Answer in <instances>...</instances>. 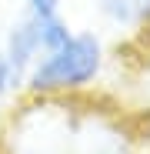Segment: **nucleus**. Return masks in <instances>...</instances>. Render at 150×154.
Listing matches in <instances>:
<instances>
[{"mask_svg":"<svg viewBox=\"0 0 150 154\" xmlns=\"http://www.w3.org/2000/svg\"><path fill=\"white\" fill-rule=\"evenodd\" d=\"M104 27L123 37H143L150 30V0H93Z\"/></svg>","mask_w":150,"mask_h":154,"instance_id":"obj_2","label":"nucleus"},{"mask_svg":"<svg viewBox=\"0 0 150 154\" xmlns=\"http://www.w3.org/2000/svg\"><path fill=\"white\" fill-rule=\"evenodd\" d=\"M20 14H27L40 23H50V20L67 17V4L63 0H20Z\"/></svg>","mask_w":150,"mask_h":154,"instance_id":"obj_5","label":"nucleus"},{"mask_svg":"<svg viewBox=\"0 0 150 154\" xmlns=\"http://www.w3.org/2000/svg\"><path fill=\"white\" fill-rule=\"evenodd\" d=\"M23 94V70L0 50V100H10Z\"/></svg>","mask_w":150,"mask_h":154,"instance_id":"obj_4","label":"nucleus"},{"mask_svg":"<svg viewBox=\"0 0 150 154\" xmlns=\"http://www.w3.org/2000/svg\"><path fill=\"white\" fill-rule=\"evenodd\" d=\"M0 50L23 70V77H27L30 64L43 54V37H40V23L27 14H17L10 23H7V34H4V44H0Z\"/></svg>","mask_w":150,"mask_h":154,"instance_id":"obj_3","label":"nucleus"},{"mask_svg":"<svg viewBox=\"0 0 150 154\" xmlns=\"http://www.w3.org/2000/svg\"><path fill=\"white\" fill-rule=\"evenodd\" d=\"M110 50L100 30L73 27L57 47L43 50L23 77V97L30 100H73L90 94L107 74Z\"/></svg>","mask_w":150,"mask_h":154,"instance_id":"obj_1","label":"nucleus"}]
</instances>
